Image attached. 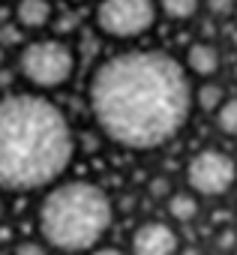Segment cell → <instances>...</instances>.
I'll use <instances>...</instances> for the list:
<instances>
[{
  "mask_svg": "<svg viewBox=\"0 0 237 255\" xmlns=\"http://www.w3.org/2000/svg\"><path fill=\"white\" fill-rule=\"evenodd\" d=\"M87 105L99 132L123 150H159L192 114V81L162 48H126L105 57L87 81Z\"/></svg>",
  "mask_w": 237,
  "mask_h": 255,
  "instance_id": "6da1fadb",
  "label": "cell"
},
{
  "mask_svg": "<svg viewBox=\"0 0 237 255\" xmlns=\"http://www.w3.org/2000/svg\"><path fill=\"white\" fill-rule=\"evenodd\" d=\"M75 159V132L42 90L0 96V192H36L57 183Z\"/></svg>",
  "mask_w": 237,
  "mask_h": 255,
  "instance_id": "7a4b0ae2",
  "label": "cell"
},
{
  "mask_svg": "<svg viewBox=\"0 0 237 255\" xmlns=\"http://www.w3.org/2000/svg\"><path fill=\"white\" fill-rule=\"evenodd\" d=\"M39 231L48 249L87 252L111 228L114 204L99 183L57 180L39 204Z\"/></svg>",
  "mask_w": 237,
  "mask_h": 255,
  "instance_id": "3957f363",
  "label": "cell"
},
{
  "mask_svg": "<svg viewBox=\"0 0 237 255\" xmlns=\"http://www.w3.org/2000/svg\"><path fill=\"white\" fill-rule=\"evenodd\" d=\"M78 66V54L60 36H39L27 39L18 51L15 72L33 90H60L72 81Z\"/></svg>",
  "mask_w": 237,
  "mask_h": 255,
  "instance_id": "277c9868",
  "label": "cell"
},
{
  "mask_svg": "<svg viewBox=\"0 0 237 255\" xmlns=\"http://www.w3.org/2000/svg\"><path fill=\"white\" fill-rule=\"evenodd\" d=\"M159 21L156 0H96L93 24L105 39L135 42L147 36Z\"/></svg>",
  "mask_w": 237,
  "mask_h": 255,
  "instance_id": "5b68a950",
  "label": "cell"
},
{
  "mask_svg": "<svg viewBox=\"0 0 237 255\" xmlns=\"http://www.w3.org/2000/svg\"><path fill=\"white\" fill-rule=\"evenodd\" d=\"M186 183L195 195L222 198L237 183V162L219 147H204L186 162Z\"/></svg>",
  "mask_w": 237,
  "mask_h": 255,
  "instance_id": "8992f818",
  "label": "cell"
},
{
  "mask_svg": "<svg viewBox=\"0 0 237 255\" xmlns=\"http://www.w3.org/2000/svg\"><path fill=\"white\" fill-rule=\"evenodd\" d=\"M132 255H177L180 249V237L174 231V225L162 222V219H147L132 231Z\"/></svg>",
  "mask_w": 237,
  "mask_h": 255,
  "instance_id": "52a82bcc",
  "label": "cell"
},
{
  "mask_svg": "<svg viewBox=\"0 0 237 255\" xmlns=\"http://www.w3.org/2000/svg\"><path fill=\"white\" fill-rule=\"evenodd\" d=\"M183 69L195 78H216L219 69H222V51L216 42L210 39H198L186 48V57L180 60Z\"/></svg>",
  "mask_w": 237,
  "mask_h": 255,
  "instance_id": "ba28073f",
  "label": "cell"
},
{
  "mask_svg": "<svg viewBox=\"0 0 237 255\" xmlns=\"http://www.w3.org/2000/svg\"><path fill=\"white\" fill-rule=\"evenodd\" d=\"M12 21H15V27H21L27 33L51 27V21H54V0H15Z\"/></svg>",
  "mask_w": 237,
  "mask_h": 255,
  "instance_id": "9c48e42d",
  "label": "cell"
},
{
  "mask_svg": "<svg viewBox=\"0 0 237 255\" xmlns=\"http://www.w3.org/2000/svg\"><path fill=\"white\" fill-rule=\"evenodd\" d=\"M198 213H201V201H198V195L189 189H171L168 192V216L174 219V222H195L198 219Z\"/></svg>",
  "mask_w": 237,
  "mask_h": 255,
  "instance_id": "30bf717a",
  "label": "cell"
},
{
  "mask_svg": "<svg viewBox=\"0 0 237 255\" xmlns=\"http://www.w3.org/2000/svg\"><path fill=\"white\" fill-rule=\"evenodd\" d=\"M222 99H225V87L213 78H201V84L192 87V108H198V111L213 114Z\"/></svg>",
  "mask_w": 237,
  "mask_h": 255,
  "instance_id": "8fae6325",
  "label": "cell"
},
{
  "mask_svg": "<svg viewBox=\"0 0 237 255\" xmlns=\"http://www.w3.org/2000/svg\"><path fill=\"white\" fill-rule=\"evenodd\" d=\"M159 15L171 21H192L201 12V0H156Z\"/></svg>",
  "mask_w": 237,
  "mask_h": 255,
  "instance_id": "7c38bea8",
  "label": "cell"
},
{
  "mask_svg": "<svg viewBox=\"0 0 237 255\" xmlns=\"http://www.w3.org/2000/svg\"><path fill=\"white\" fill-rule=\"evenodd\" d=\"M216 117V129L228 138H237V96H225L219 108L213 111Z\"/></svg>",
  "mask_w": 237,
  "mask_h": 255,
  "instance_id": "4fadbf2b",
  "label": "cell"
},
{
  "mask_svg": "<svg viewBox=\"0 0 237 255\" xmlns=\"http://www.w3.org/2000/svg\"><path fill=\"white\" fill-rule=\"evenodd\" d=\"M201 9L213 18H228L237 9V0H201Z\"/></svg>",
  "mask_w": 237,
  "mask_h": 255,
  "instance_id": "5bb4252c",
  "label": "cell"
},
{
  "mask_svg": "<svg viewBox=\"0 0 237 255\" xmlns=\"http://www.w3.org/2000/svg\"><path fill=\"white\" fill-rule=\"evenodd\" d=\"M12 255H51V252H48L45 240H21Z\"/></svg>",
  "mask_w": 237,
  "mask_h": 255,
  "instance_id": "9a60e30c",
  "label": "cell"
},
{
  "mask_svg": "<svg viewBox=\"0 0 237 255\" xmlns=\"http://www.w3.org/2000/svg\"><path fill=\"white\" fill-rule=\"evenodd\" d=\"M237 246V231L234 228H222L219 234H216V249L219 252H231Z\"/></svg>",
  "mask_w": 237,
  "mask_h": 255,
  "instance_id": "2e32d148",
  "label": "cell"
},
{
  "mask_svg": "<svg viewBox=\"0 0 237 255\" xmlns=\"http://www.w3.org/2000/svg\"><path fill=\"white\" fill-rule=\"evenodd\" d=\"M168 192H171V180L168 177H153L150 180V198H168Z\"/></svg>",
  "mask_w": 237,
  "mask_h": 255,
  "instance_id": "e0dca14e",
  "label": "cell"
},
{
  "mask_svg": "<svg viewBox=\"0 0 237 255\" xmlns=\"http://www.w3.org/2000/svg\"><path fill=\"white\" fill-rule=\"evenodd\" d=\"M87 255H126V252L114 246H99V249H87Z\"/></svg>",
  "mask_w": 237,
  "mask_h": 255,
  "instance_id": "ac0fdd59",
  "label": "cell"
},
{
  "mask_svg": "<svg viewBox=\"0 0 237 255\" xmlns=\"http://www.w3.org/2000/svg\"><path fill=\"white\" fill-rule=\"evenodd\" d=\"M177 255H201L198 246H186V249H177Z\"/></svg>",
  "mask_w": 237,
  "mask_h": 255,
  "instance_id": "d6986e66",
  "label": "cell"
},
{
  "mask_svg": "<svg viewBox=\"0 0 237 255\" xmlns=\"http://www.w3.org/2000/svg\"><path fill=\"white\" fill-rule=\"evenodd\" d=\"M3 216H6V198L0 195V222H3Z\"/></svg>",
  "mask_w": 237,
  "mask_h": 255,
  "instance_id": "ffe728a7",
  "label": "cell"
},
{
  "mask_svg": "<svg viewBox=\"0 0 237 255\" xmlns=\"http://www.w3.org/2000/svg\"><path fill=\"white\" fill-rule=\"evenodd\" d=\"M66 3H87V0H66Z\"/></svg>",
  "mask_w": 237,
  "mask_h": 255,
  "instance_id": "44dd1931",
  "label": "cell"
},
{
  "mask_svg": "<svg viewBox=\"0 0 237 255\" xmlns=\"http://www.w3.org/2000/svg\"><path fill=\"white\" fill-rule=\"evenodd\" d=\"M0 255H9V252H3V249H0Z\"/></svg>",
  "mask_w": 237,
  "mask_h": 255,
  "instance_id": "7402d4cb",
  "label": "cell"
},
{
  "mask_svg": "<svg viewBox=\"0 0 237 255\" xmlns=\"http://www.w3.org/2000/svg\"><path fill=\"white\" fill-rule=\"evenodd\" d=\"M231 252H234V255H237V249H231Z\"/></svg>",
  "mask_w": 237,
  "mask_h": 255,
  "instance_id": "603a6c76",
  "label": "cell"
}]
</instances>
